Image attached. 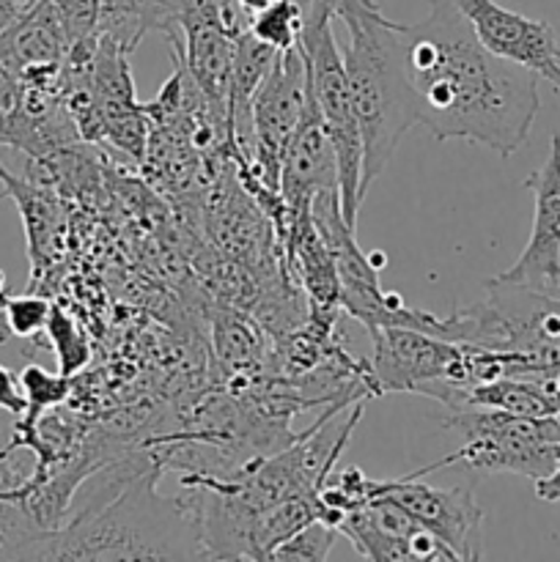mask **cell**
Listing matches in <instances>:
<instances>
[{"label":"cell","instance_id":"cell-16","mask_svg":"<svg viewBox=\"0 0 560 562\" xmlns=\"http://www.w3.org/2000/svg\"><path fill=\"white\" fill-rule=\"evenodd\" d=\"M69 47L71 42L66 36L64 22L49 0H38L0 38V55L9 60L16 75L27 69H42V66H60L69 55Z\"/></svg>","mask_w":560,"mask_h":562},{"label":"cell","instance_id":"cell-23","mask_svg":"<svg viewBox=\"0 0 560 562\" xmlns=\"http://www.w3.org/2000/svg\"><path fill=\"white\" fill-rule=\"evenodd\" d=\"M9 459V450H0V461ZM38 527L33 525L31 516L22 510L20 503L0 494V560H16L20 549L31 538L38 536Z\"/></svg>","mask_w":560,"mask_h":562},{"label":"cell","instance_id":"cell-7","mask_svg":"<svg viewBox=\"0 0 560 562\" xmlns=\"http://www.w3.org/2000/svg\"><path fill=\"white\" fill-rule=\"evenodd\" d=\"M311 217L318 236L333 256L338 274V302L355 322L373 327H410L445 338V316L410 307L399 294H388L379 283L382 252H362L355 228L344 220L338 192H322L313 198Z\"/></svg>","mask_w":560,"mask_h":562},{"label":"cell","instance_id":"cell-11","mask_svg":"<svg viewBox=\"0 0 560 562\" xmlns=\"http://www.w3.org/2000/svg\"><path fill=\"white\" fill-rule=\"evenodd\" d=\"M423 472L384 481L382 497L395 499L417 525L437 536L456 560H481L483 514L470 488H434L421 483Z\"/></svg>","mask_w":560,"mask_h":562},{"label":"cell","instance_id":"cell-5","mask_svg":"<svg viewBox=\"0 0 560 562\" xmlns=\"http://www.w3.org/2000/svg\"><path fill=\"white\" fill-rule=\"evenodd\" d=\"M333 9L324 3L305 5V27H302L300 47L311 69V93L316 104L318 121L327 132L338 159V192L344 220L357 228L362 195V135L351 108L349 82H346L344 53L333 33Z\"/></svg>","mask_w":560,"mask_h":562},{"label":"cell","instance_id":"cell-32","mask_svg":"<svg viewBox=\"0 0 560 562\" xmlns=\"http://www.w3.org/2000/svg\"><path fill=\"white\" fill-rule=\"evenodd\" d=\"M11 3H14L16 9H20L22 14H25V11H27V9H33V5H36L38 0H11Z\"/></svg>","mask_w":560,"mask_h":562},{"label":"cell","instance_id":"cell-4","mask_svg":"<svg viewBox=\"0 0 560 562\" xmlns=\"http://www.w3.org/2000/svg\"><path fill=\"white\" fill-rule=\"evenodd\" d=\"M445 340L508 351L530 376L560 379V289L489 280L481 302L445 316Z\"/></svg>","mask_w":560,"mask_h":562},{"label":"cell","instance_id":"cell-15","mask_svg":"<svg viewBox=\"0 0 560 562\" xmlns=\"http://www.w3.org/2000/svg\"><path fill=\"white\" fill-rule=\"evenodd\" d=\"M439 404L456 409H500L522 417H560V379L503 376L475 387H448Z\"/></svg>","mask_w":560,"mask_h":562},{"label":"cell","instance_id":"cell-14","mask_svg":"<svg viewBox=\"0 0 560 562\" xmlns=\"http://www.w3.org/2000/svg\"><path fill=\"white\" fill-rule=\"evenodd\" d=\"M322 192H338V159L311 99V108L280 162L278 195L285 206V220L311 212L313 198Z\"/></svg>","mask_w":560,"mask_h":562},{"label":"cell","instance_id":"cell-19","mask_svg":"<svg viewBox=\"0 0 560 562\" xmlns=\"http://www.w3.org/2000/svg\"><path fill=\"white\" fill-rule=\"evenodd\" d=\"M0 181L5 184V192L16 201L20 206L22 220H25V236L27 247H31V261L33 269H38V263H44L53 252L55 236H58V209L55 203H49L47 195L36 190L33 184L25 181H16L14 176L5 173L0 168Z\"/></svg>","mask_w":560,"mask_h":562},{"label":"cell","instance_id":"cell-21","mask_svg":"<svg viewBox=\"0 0 560 562\" xmlns=\"http://www.w3.org/2000/svg\"><path fill=\"white\" fill-rule=\"evenodd\" d=\"M44 333H47L49 346H53L55 357H58V373L69 379L77 376L88 366V360H91V346H88L86 335L80 333L75 318L60 311L58 305H53Z\"/></svg>","mask_w":560,"mask_h":562},{"label":"cell","instance_id":"cell-22","mask_svg":"<svg viewBox=\"0 0 560 562\" xmlns=\"http://www.w3.org/2000/svg\"><path fill=\"white\" fill-rule=\"evenodd\" d=\"M338 538V527L327 525L322 519L307 521L305 527L285 538L283 543L272 549L269 560H307V562H322L329 558Z\"/></svg>","mask_w":560,"mask_h":562},{"label":"cell","instance_id":"cell-12","mask_svg":"<svg viewBox=\"0 0 560 562\" xmlns=\"http://www.w3.org/2000/svg\"><path fill=\"white\" fill-rule=\"evenodd\" d=\"M340 536L351 541L357 554L373 562L404 560H456L437 536L417 525L395 499L377 497L351 510L338 525Z\"/></svg>","mask_w":560,"mask_h":562},{"label":"cell","instance_id":"cell-2","mask_svg":"<svg viewBox=\"0 0 560 562\" xmlns=\"http://www.w3.org/2000/svg\"><path fill=\"white\" fill-rule=\"evenodd\" d=\"M157 470L141 467L115 494L91 503L71 521L38 532L16 560H206L198 503L159 497Z\"/></svg>","mask_w":560,"mask_h":562},{"label":"cell","instance_id":"cell-8","mask_svg":"<svg viewBox=\"0 0 560 562\" xmlns=\"http://www.w3.org/2000/svg\"><path fill=\"white\" fill-rule=\"evenodd\" d=\"M371 373L382 393L437 398L445 387H475L478 346L456 344L410 327H373Z\"/></svg>","mask_w":560,"mask_h":562},{"label":"cell","instance_id":"cell-27","mask_svg":"<svg viewBox=\"0 0 560 562\" xmlns=\"http://www.w3.org/2000/svg\"><path fill=\"white\" fill-rule=\"evenodd\" d=\"M22 97V80L14 69L9 66V60L0 55V119L9 115L11 110L20 104Z\"/></svg>","mask_w":560,"mask_h":562},{"label":"cell","instance_id":"cell-28","mask_svg":"<svg viewBox=\"0 0 560 562\" xmlns=\"http://www.w3.org/2000/svg\"><path fill=\"white\" fill-rule=\"evenodd\" d=\"M533 494H536L541 503L560 505V464L555 467L549 475L536 477V481H533Z\"/></svg>","mask_w":560,"mask_h":562},{"label":"cell","instance_id":"cell-29","mask_svg":"<svg viewBox=\"0 0 560 562\" xmlns=\"http://www.w3.org/2000/svg\"><path fill=\"white\" fill-rule=\"evenodd\" d=\"M20 16H22V11L16 9L11 0H0V38H3L11 27H14V22L20 20Z\"/></svg>","mask_w":560,"mask_h":562},{"label":"cell","instance_id":"cell-13","mask_svg":"<svg viewBox=\"0 0 560 562\" xmlns=\"http://www.w3.org/2000/svg\"><path fill=\"white\" fill-rule=\"evenodd\" d=\"M525 184L536 201L530 239L497 280L530 289H560V135H552L547 162Z\"/></svg>","mask_w":560,"mask_h":562},{"label":"cell","instance_id":"cell-20","mask_svg":"<svg viewBox=\"0 0 560 562\" xmlns=\"http://www.w3.org/2000/svg\"><path fill=\"white\" fill-rule=\"evenodd\" d=\"M250 33L267 47L285 53L300 47L302 27H305V9L300 0H275L267 9L250 16Z\"/></svg>","mask_w":560,"mask_h":562},{"label":"cell","instance_id":"cell-6","mask_svg":"<svg viewBox=\"0 0 560 562\" xmlns=\"http://www.w3.org/2000/svg\"><path fill=\"white\" fill-rule=\"evenodd\" d=\"M459 448L432 470L461 464L478 475H549L560 464V417H522L500 409H456L443 423Z\"/></svg>","mask_w":560,"mask_h":562},{"label":"cell","instance_id":"cell-25","mask_svg":"<svg viewBox=\"0 0 560 562\" xmlns=\"http://www.w3.org/2000/svg\"><path fill=\"white\" fill-rule=\"evenodd\" d=\"M49 3L58 11L60 22H64L66 27V36H69L71 44L97 33L102 0H49Z\"/></svg>","mask_w":560,"mask_h":562},{"label":"cell","instance_id":"cell-1","mask_svg":"<svg viewBox=\"0 0 560 562\" xmlns=\"http://www.w3.org/2000/svg\"><path fill=\"white\" fill-rule=\"evenodd\" d=\"M417 126L434 140H467L500 157L519 151L541 110L538 77L489 53L453 0H432L415 25L399 22Z\"/></svg>","mask_w":560,"mask_h":562},{"label":"cell","instance_id":"cell-17","mask_svg":"<svg viewBox=\"0 0 560 562\" xmlns=\"http://www.w3.org/2000/svg\"><path fill=\"white\" fill-rule=\"evenodd\" d=\"M187 0H102L97 31L132 53L146 33L179 38V20Z\"/></svg>","mask_w":560,"mask_h":562},{"label":"cell","instance_id":"cell-10","mask_svg":"<svg viewBox=\"0 0 560 562\" xmlns=\"http://www.w3.org/2000/svg\"><path fill=\"white\" fill-rule=\"evenodd\" d=\"M478 42L497 58L522 66L560 91V44L544 20L511 11L494 0H453Z\"/></svg>","mask_w":560,"mask_h":562},{"label":"cell","instance_id":"cell-31","mask_svg":"<svg viewBox=\"0 0 560 562\" xmlns=\"http://www.w3.org/2000/svg\"><path fill=\"white\" fill-rule=\"evenodd\" d=\"M272 3H275V0H239V5H242V9H245L247 16H253V14H256V11L267 9V5H272Z\"/></svg>","mask_w":560,"mask_h":562},{"label":"cell","instance_id":"cell-24","mask_svg":"<svg viewBox=\"0 0 560 562\" xmlns=\"http://www.w3.org/2000/svg\"><path fill=\"white\" fill-rule=\"evenodd\" d=\"M49 311L53 302L44 296L25 294V296H9L5 302V322H9L11 338H33L47 327Z\"/></svg>","mask_w":560,"mask_h":562},{"label":"cell","instance_id":"cell-18","mask_svg":"<svg viewBox=\"0 0 560 562\" xmlns=\"http://www.w3.org/2000/svg\"><path fill=\"white\" fill-rule=\"evenodd\" d=\"M20 387L22 395H25V415L20 417L16 423V434H14V442L9 445V453L14 448H22L27 445L31 448L33 437H36V426L42 420L44 412L55 409V406L64 404L71 393V379L64 376V373H49L44 371L42 366L36 362H27L25 368L20 371Z\"/></svg>","mask_w":560,"mask_h":562},{"label":"cell","instance_id":"cell-9","mask_svg":"<svg viewBox=\"0 0 560 562\" xmlns=\"http://www.w3.org/2000/svg\"><path fill=\"white\" fill-rule=\"evenodd\" d=\"M311 69L302 47L278 53L250 108L253 157L269 192H278L280 162L311 108Z\"/></svg>","mask_w":560,"mask_h":562},{"label":"cell","instance_id":"cell-26","mask_svg":"<svg viewBox=\"0 0 560 562\" xmlns=\"http://www.w3.org/2000/svg\"><path fill=\"white\" fill-rule=\"evenodd\" d=\"M25 409L27 404L20 387V376H16L14 371H9L5 366H0V412H5V415L20 420V417L25 415Z\"/></svg>","mask_w":560,"mask_h":562},{"label":"cell","instance_id":"cell-30","mask_svg":"<svg viewBox=\"0 0 560 562\" xmlns=\"http://www.w3.org/2000/svg\"><path fill=\"white\" fill-rule=\"evenodd\" d=\"M300 3H302V9H305V5H311V3H324V5H329V9H333V14H338V11H344L346 5H351L355 0H300Z\"/></svg>","mask_w":560,"mask_h":562},{"label":"cell","instance_id":"cell-3","mask_svg":"<svg viewBox=\"0 0 560 562\" xmlns=\"http://www.w3.org/2000/svg\"><path fill=\"white\" fill-rule=\"evenodd\" d=\"M346 25L344 53L351 108L362 135V187L393 159L401 137L417 126L415 97L406 77L399 22L388 20L373 0H355L335 14Z\"/></svg>","mask_w":560,"mask_h":562}]
</instances>
